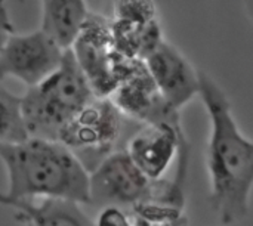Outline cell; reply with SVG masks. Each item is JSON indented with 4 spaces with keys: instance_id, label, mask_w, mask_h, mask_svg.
Instances as JSON below:
<instances>
[{
    "instance_id": "17",
    "label": "cell",
    "mask_w": 253,
    "mask_h": 226,
    "mask_svg": "<svg viewBox=\"0 0 253 226\" xmlns=\"http://www.w3.org/2000/svg\"><path fill=\"white\" fill-rule=\"evenodd\" d=\"M15 34V28L6 6V0H0V52L3 50L7 40Z\"/></svg>"
},
{
    "instance_id": "9",
    "label": "cell",
    "mask_w": 253,
    "mask_h": 226,
    "mask_svg": "<svg viewBox=\"0 0 253 226\" xmlns=\"http://www.w3.org/2000/svg\"><path fill=\"white\" fill-rule=\"evenodd\" d=\"M110 99L125 117L142 121L144 124L181 121L179 111L170 107L160 95L145 62L136 67Z\"/></svg>"
},
{
    "instance_id": "2",
    "label": "cell",
    "mask_w": 253,
    "mask_h": 226,
    "mask_svg": "<svg viewBox=\"0 0 253 226\" xmlns=\"http://www.w3.org/2000/svg\"><path fill=\"white\" fill-rule=\"evenodd\" d=\"M7 191L0 201L67 200L90 204V172L64 144L28 138L0 145Z\"/></svg>"
},
{
    "instance_id": "5",
    "label": "cell",
    "mask_w": 253,
    "mask_h": 226,
    "mask_svg": "<svg viewBox=\"0 0 253 226\" xmlns=\"http://www.w3.org/2000/svg\"><path fill=\"white\" fill-rule=\"evenodd\" d=\"M70 50L98 98H110L144 62L120 55L114 47L111 21L92 12Z\"/></svg>"
},
{
    "instance_id": "19",
    "label": "cell",
    "mask_w": 253,
    "mask_h": 226,
    "mask_svg": "<svg viewBox=\"0 0 253 226\" xmlns=\"http://www.w3.org/2000/svg\"><path fill=\"white\" fill-rule=\"evenodd\" d=\"M24 226H25V225H24Z\"/></svg>"
},
{
    "instance_id": "16",
    "label": "cell",
    "mask_w": 253,
    "mask_h": 226,
    "mask_svg": "<svg viewBox=\"0 0 253 226\" xmlns=\"http://www.w3.org/2000/svg\"><path fill=\"white\" fill-rule=\"evenodd\" d=\"M95 226H135L133 218L123 207L107 206L99 209L96 219L93 221Z\"/></svg>"
},
{
    "instance_id": "14",
    "label": "cell",
    "mask_w": 253,
    "mask_h": 226,
    "mask_svg": "<svg viewBox=\"0 0 253 226\" xmlns=\"http://www.w3.org/2000/svg\"><path fill=\"white\" fill-rule=\"evenodd\" d=\"M21 110V96L0 86V145L28 139Z\"/></svg>"
},
{
    "instance_id": "7",
    "label": "cell",
    "mask_w": 253,
    "mask_h": 226,
    "mask_svg": "<svg viewBox=\"0 0 253 226\" xmlns=\"http://www.w3.org/2000/svg\"><path fill=\"white\" fill-rule=\"evenodd\" d=\"M125 151L150 181H162L172 163L178 160L176 175L172 181L178 188L184 189L190 161V142L184 135L181 121L144 124L127 141Z\"/></svg>"
},
{
    "instance_id": "12",
    "label": "cell",
    "mask_w": 253,
    "mask_h": 226,
    "mask_svg": "<svg viewBox=\"0 0 253 226\" xmlns=\"http://www.w3.org/2000/svg\"><path fill=\"white\" fill-rule=\"evenodd\" d=\"M40 28L68 50L89 16L86 0H40Z\"/></svg>"
},
{
    "instance_id": "6",
    "label": "cell",
    "mask_w": 253,
    "mask_h": 226,
    "mask_svg": "<svg viewBox=\"0 0 253 226\" xmlns=\"http://www.w3.org/2000/svg\"><path fill=\"white\" fill-rule=\"evenodd\" d=\"M125 115L110 98L95 96L59 132L58 142L70 148L92 172L116 151Z\"/></svg>"
},
{
    "instance_id": "18",
    "label": "cell",
    "mask_w": 253,
    "mask_h": 226,
    "mask_svg": "<svg viewBox=\"0 0 253 226\" xmlns=\"http://www.w3.org/2000/svg\"><path fill=\"white\" fill-rule=\"evenodd\" d=\"M18 1H25V0H18Z\"/></svg>"
},
{
    "instance_id": "3",
    "label": "cell",
    "mask_w": 253,
    "mask_h": 226,
    "mask_svg": "<svg viewBox=\"0 0 253 226\" xmlns=\"http://www.w3.org/2000/svg\"><path fill=\"white\" fill-rule=\"evenodd\" d=\"M95 93L73 52L65 50L61 65L21 96V110L30 138L56 141L62 127Z\"/></svg>"
},
{
    "instance_id": "1",
    "label": "cell",
    "mask_w": 253,
    "mask_h": 226,
    "mask_svg": "<svg viewBox=\"0 0 253 226\" xmlns=\"http://www.w3.org/2000/svg\"><path fill=\"white\" fill-rule=\"evenodd\" d=\"M200 90L211 120L206 166L211 206L222 225H234L249 213L253 189V141L239 129L230 99L205 71H199Z\"/></svg>"
},
{
    "instance_id": "4",
    "label": "cell",
    "mask_w": 253,
    "mask_h": 226,
    "mask_svg": "<svg viewBox=\"0 0 253 226\" xmlns=\"http://www.w3.org/2000/svg\"><path fill=\"white\" fill-rule=\"evenodd\" d=\"M159 201L185 207V194L172 181H150L126 151H114L90 172V204L129 207Z\"/></svg>"
},
{
    "instance_id": "11",
    "label": "cell",
    "mask_w": 253,
    "mask_h": 226,
    "mask_svg": "<svg viewBox=\"0 0 253 226\" xmlns=\"http://www.w3.org/2000/svg\"><path fill=\"white\" fill-rule=\"evenodd\" d=\"M1 206L15 210V219L25 226H95L83 212L82 204L67 200L0 201Z\"/></svg>"
},
{
    "instance_id": "8",
    "label": "cell",
    "mask_w": 253,
    "mask_h": 226,
    "mask_svg": "<svg viewBox=\"0 0 253 226\" xmlns=\"http://www.w3.org/2000/svg\"><path fill=\"white\" fill-rule=\"evenodd\" d=\"M64 55L65 49L42 28L15 33L0 52V80L12 77L33 87L61 65Z\"/></svg>"
},
{
    "instance_id": "10",
    "label": "cell",
    "mask_w": 253,
    "mask_h": 226,
    "mask_svg": "<svg viewBox=\"0 0 253 226\" xmlns=\"http://www.w3.org/2000/svg\"><path fill=\"white\" fill-rule=\"evenodd\" d=\"M145 65L160 95L175 110L179 111L199 95V71L173 44L163 40L145 59Z\"/></svg>"
},
{
    "instance_id": "13",
    "label": "cell",
    "mask_w": 253,
    "mask_h": 226,
    "mask_svg": "<svg viewBox=\"0 0 253 226\" xmlns=\"http://www.w3.org/2000/svg\"><path fill=\"white\" fill-rule=\"evenodd\" d=\"M111 33L114 47L120 55L144 62L163 41L157 19L148 24H129L111 19Z\"/></svg>"
},
{
    "instance_id": "15",
    "label": "cell",
    "mask_w": 253,
    "mask_h": 226,
    "mask_svg": "<svg viewBox=\"0 0 253 226\" xmlns=\"http://www.w3.org/2000/svg\"><path fill=\"white\" fill-rule=\"evenodd\" d=\"M113 19L129 24H148L157 19V7L153 0H116Z\"/></svg>"
}]
</instances>
